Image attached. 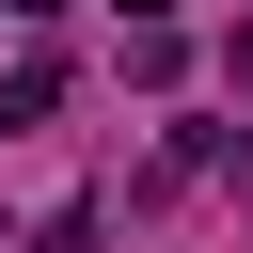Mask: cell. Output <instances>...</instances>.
<instances>
[{"label": "cell", "mask_w": 253, "mask_h": 253, "mask_svg": "<svg viewBox=\"0 0 253 253\" xmlns=\"http://www.w3.org/2000/svg\"><path fill=\"white\" fill-rule=\"evenodd\" d=\"M32 111H63V63H47V47H16V63H0V126H32Z\"/></svg>", "instance_id": "cell-1"}, {"label": "cell", "mask_w": 253, "mask_h": 253, "mask_svg": "<svg viewBox=\"0 0 253 253\" xmlns=\"http://www.w3.org/2000/svg\"><path fill=\"white\" fill-rule=\"evenodd\" d=\"M32 253H95V206H47V221H32Z\"/></svg>", "instance_id": "cell-2"}, {"label": "cell", "mask_w": 253, "mask_h": 253, "mask_svg": "<svg viewBox=\"0 0 253 253\" xmlns=\"http://www.w3.org/2000/svg\"><path fill=\"white\" fill-rule=\"evenodd\" d=\"M237 95H253V16H237Z\"/></svg>", "instance_id": "cell-3"}, {"label": "cell", "mask_w": 253, "mask_h": 253, "mask_svg": "<svg viewBox=\"0 0 253 253\" xmlns=\"http://www.w3.org/2000/svg\"><path fill=\"white\" fill-rule=\"evenodd\" d=\"M0 16H63V0H0Z\"/></svg>", "instance_id": "cell-4"}]
</instances>
